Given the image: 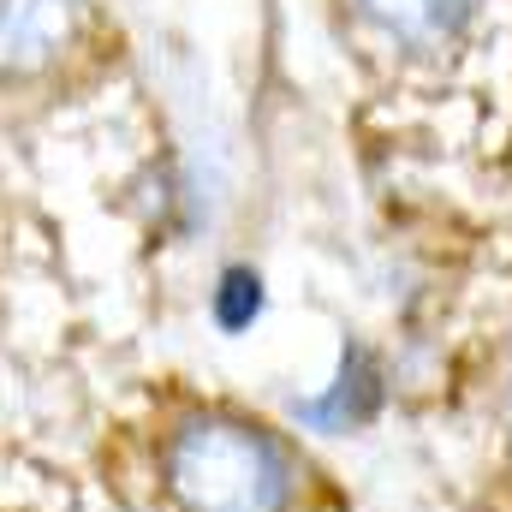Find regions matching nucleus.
Returning a JSON list of instances; mask_svg holds the SVG:
<instances>
[{
  "instance_id": "obj_1",
  "label": "nucleus",
  "mask_w": 512,
  "mask_h": 512,
  "mask_svg": "<svg viewBox=\"0 0 512 512\" xmlns=\"http://www.w3.org/2000/svg\"><path fill=\"white\" fill-rule=\"evenodd\" d=\"M161 483L179 512H292L298 459L256 417L191 411L161 441Z\"/></svg>"
},
{
  "instance_id": "obj_2",
  "label": "nucleus",
  "mask_w": 512,
  "mask_h": 512,
  "mask_svg": "<svg viewBox=\"0 0 512 512\" xmlns=\"http://www.w3.org/2000/svg\"><path fill=\"white\" fill-rule=\"evenodd\" d=\"M78 36V0H0V78L48 72Z\"/></svg>"
},
{
  "instance_id": "obj_3",
  "label": "nucleus",
  "mask_w": 512,
  "mask_h": 512,
  "mask_svg": "<svg viewBox=\"0 0 512 512\" xmlns=\"http://www.w3.org/2000/svg\"><path fill=\"white\" fill-rule=\"evenodd\" d=\"M364 24L387 36L393 48H411V54H435V48H453L471 18H477V0H358Z\"/></svg>"
},
{
  "instance_id": "obj_4",
  "label": "nucleus",
  "mask_w": 512,
  "mask_h": 512,
  "mask_svg": "<svg viewBox=\"0 0 512 512\" xmlns=\"http://www.w3.org/2000/svg\"><path fill=\"white\" fill-rule=\"evenodd\" d=\"M209 310H215V322L227 328V334H239V328H251L256 316H262V274L256 268H227L221 280H215V298H209Z\"/></svg>"
},
{
  "instance_id": "obj_5",
  "label": "nucleus",
  "mask_w": 512,
  "mask_h": 512,
  "mask_svg": "<svg viewBox=\"0 0 512 512\" xmlns=\"http://www.w3.org/2000/svg\"><path fill=\"white\" fill-rule=\"evenodd\" d=\"M507 399H512V352H507Z\"/></svg>"
}]
</instances>
